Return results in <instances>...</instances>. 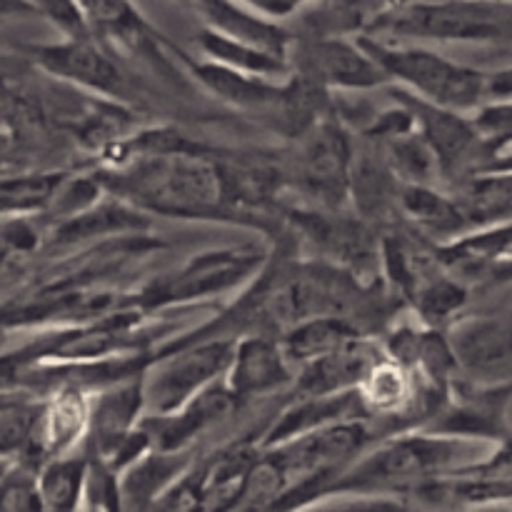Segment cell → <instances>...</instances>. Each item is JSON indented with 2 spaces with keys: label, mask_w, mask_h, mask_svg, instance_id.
I'll return each instance as SVG.
<instances>
[{
  "label": "cell",
  "mask_w": 512,
  "mask_h": 512,
  "mask_svg": "<svg viewBox=\"0 0 512 512\" xmlns=\"http://www.w3.org/2000/svg\"><path fill=\"white\" fill-rule=\"evenodd\" d=\"M48 245V228L40 218L10 215L3 218V255L5 260L30 258Z\"/></svg>",
  "instance_id": "8d00e7d4"
},
{
  "label": "cell",
  "mask_w": 512,
  "mask_h": 512,
  "mask_svg": "<svg viewBox=\"0 0 512 512\" xmlns=\"http://www.w3.org/2000/svg\"><path fill=\"white\" fill-rule=\"evenodd\" d=\"M290 65L328 93H368L390 85L360 38H295Z\"/></svg>",
  "instance_id": "4fadbf2b"
},
{
  "label": "cell",
  "mask_w": 512,
  "mask_h": 512,
  "mask_svg": "<svg viewBox=\"0 0 512 512\" xmlns=\"http://www.w3.org/2000/svg\"><path fill=\"white\" fill-rule=\"evenodd\" d=\"M410 503L445 508H512V445L490 448L475 463L425 485Z\"/></svg>",
  "instance_id": "9a60e30c"
},
{
  "label": "cell",
  "mask_w": 512,
  "mask_h": 512,
  "mask_svg": "<svg viewBox=\"0 0 512 512\" xmlns=\"http://www.w3.org/2000/svg\"><path fill=\"white\" fill-rule=\"evenodd\" d=\"M448 338L460 375L475 383H512V308L463 315Z\"/></svg>",
  "instance_id": "2e32d148"
},
{
  "label": "cell",
  "mask_w": 512,
  "mask_h": 512,
  "mask_svg": "<svg viewBox=\"0 0 512 512\" xmlns=\"http://www.w3.org/2000/svg\"><path fill=\"white\" fill-rule=\"evenodd\" d=\"M150 512H205V465L203 453L193 465L160 495Z\"/></svg>",
  "instance_id": "d590c367"
},
{
  "label": "cell",
  "mask_w": 512,
  "mask_h": 512,
  "mask_svg": "<svg viewBox=\"0 0 512 512\" xmlns=\"http://www.w3.org/2000/svg\"><path fill=\"white\" fill-rule=\"evenodd\" d=\"M0 512H48L35 470L23 465H3Z\"/></svg>",
  "instance_id": "e575fe53"
},
{
  "label": "cell",
  "mask_w": 512,
  "mask_h": 512,
  "mask_svg": "<svg viewBox=\"0 0 512 512\" xmlns=\"http://www.w3.org/2000/svg\"><path fill=\"white\" fill-rule=\"evenodd\" d=\"M283 225L308 258L348 270L365 283L383 280V235L353 210L285 205Z\"/></svg>",
  "instance_id": "52a82bcc"
},
{
  "label": "cell",
  "mask_w": 512,
  "mask_h": 512,
  "mask_svg": "<svg viewBox=\"0 0 512 512\" xmlns=\"http://www.w3.org/2000/svg\"><path fill=\"white\" fill-rule=\"evenodd\" d=\"M200 450L185 453H163L153 450L138 465L120 475V493H123L125 512H150L160 495L198 460Z\"/></svg>",
  "instance_id": "4316f807"
},
{
  "label": "cell",
  "mask_w": 512,
  "mask_h": 512,
  "mask_svg": "<svg viewBox=\"0 0 512 512\" xmlns=\"http://www.w3.org/2000/svg\"><path fill=\"white\" fill-rule=\"evenodd\" d=\"M365 35L433 43H512V5L488 0H413L380 10Z\"/></svg>",
  "instance_id": "3957f363"
},
{
  "label": "cell",
  "mask_w": 512,
  "mask_h": 512,
  "mask_svg": "<svg viewBox=\"0 0 512 512\" xmlns=\"http://www.w3.org/2000/svg\"><path fill=\"white\" fill-rule=\"evenodd\" d=\"M488 100H512V65L510 68L490 70ZM488 100H485V103H488Z\"/></svg>",
  "instance_id": "ab89813d"
},
{
  "label": "cell",
  "mask_w": 512,
  "mask_h": 512,
  "mask_svg": "<svg viewBox=\"0 0 512 512\" xmlns=\"http://www.w3.org/2000/svg\"><path fill=\"white\" fill-rule=\"evenodd\" d=\"M400 220L440 248L458 243L465 235H470L453 195L438 185H403V190H400Z\"/></svg>",
  "instance_id": "d4e9b609"
},
{
  "label": "cell",
  "mask_w": 512,
  "mask_h": 512,
  "mask_svg": "<svg viewBox=\"0 0 512 512\" xmlns=\"http://www.w3.org/2000/svg\"><path fill=\"white\" fill-rule=\"evenodd\" d=\"M273 255V243L263 245H230V248H213L193 255L178 270L150 280L133 305L143 313L155 310H188L195 303L213 300L230 290H245L268 265Z\"/></svg>",
  "instance_id": "5b68a950"
},
{
  "label": "cell",
  "mask_w": 512,
  "mask_h": 512,
  "mask_svg": "<svg viewBox=\"0 0 512 512\" xmlns=\"http://www.w3.org/2000/svg\"><path fill=\"white\" fill-rule=\"evenodd\" d=\"M358 338H365V333L360 328H355L350 320L310 318L305 320V323L290 328L288 333L280 338V343H283L290 363H293L295 368H303V365L325 358V355L345 348V345L353 343V340Z\"/></svg>",
  "instance_id": "4dcf8cb0"
},
{
  "label": "cell",
  "mask_w": 512,
  "mask_h": 512,
  "mask_svg": "<svg viewBox=\"0 0 512 512\" xmlns=\"http://www.w3.org/2000/svg\"><path fill=\"white\" fill-rule=\"evenodd\" d=\"M43 395L23 388H3L0 400V450L3 465H23L33 450L43 418Z\"/></svg>",
  "instance_id": "f1b7e54d"
},
{
  "label": "cell",
  "mask_w": 512,
  "mask_h": 512,
  "mask_svg": "<svg viewBox=\"0 0 512 512\" xmlns=\"http://www.w3.org/2000/svg\"><path fill=\"white\" fill-rule=\"evenodd\" d=\"M380 355L383 345L378 338L365 335L353 340L345 348L298 368L293 388L285 398H328V395L353 393Z\"/></svg>",
  "instance_id": "ffe728a7"
},
{
  "label": "cell",
  "mask_w": 512,
  "mask_h": 512,
  "mask_svg": "<svg viewBox=\"0 0 512 512\" xmlns=\"http://www.w3.org/2000/svg\"><path fill=\"white\" fill-rule=\"evenodd\" d=\"M3 15L5 18H28L35 15V8L30 0H3Z\"/></svg>",
  "instance_id": "b9f144b4"
},
{
  "label": "cell",
  "mask_w": 512,
  "mask_h": 512,
  "mask_svg": "<svg viewBox=\"0 0 512 512\" xmlns=\"http://www.w3.org/2000/svg\"><path fill=\"white\" fill-rule=\"evenodd\" d=\"M510 405L512 383H475L460 375L453 383L448 403L425 433L468 440L488 448L512 445Z\"/></svg>",
  "instance_id": "8fae6325"
},
{
  "label": "cell",
  "mask_w": 512,
  "mask_h": 512,
  "mask_svg": "<svg viewBox=\"0 0 512 512\" xmlns=\"http://www.w3.org/2000/svg\"><path fill=\"white\" fill-rule=\"evenodd\" d=\"M95 38L113 53L138 55L143 63L158 70L165 80L180 83L183 65L178 63V45L170 43L133 0H78Z\"/></svg>",
  "instance_id": "7c38bea8"
},
{
  "label": "cell",
  "mask_w": 512,
  "mask_h": 512,
  "mask_svg": "<svg viewBox=\"0 0 512 512\" xmlns=\"http://www.w3.org/2000/svg\"><path fill=\"white\" fill-rule=\"evenodd\" d=\"M300 512H415V510H413V503L405 498H378V495H370V498L323 500V503Z\"/></svg>",
  "instance_id": "f35d334b"
},
{
  "label": "cell",
  "mask_w": 512,
  "mask_h": 512,
  "mask_svg": "<svg viewBox=\"0 0 512 512\" xmlns=\"http://www.w3.org/2000/svg\"><path fill=\"white\" fill-rule=\"evenodd\" d=\"M378 148L383 150L385 160L403 185H438V188H443L438 158L425 143L420 130L380 143Z\"/></svg>",
  "instance_id": "836d02e7"
},
{
  "label": "cell",
  "mask_w": 512,
  "mask_h": 512,
  "mask_svg": "<svg viewBox=\"0 0 512 512\" xmlns=\"http://www.w3.org/2000/svg\"><path fill=\"white\" fill-rule=\"evenodd\" d=\"M35 15L53 25L63 38H95L78 0H30Z\"/></svg>",
  "instance_id": "74e56055"
},
{
  "label": "cell",
  "mask_w": 512,
  "mask_h": 512,
  "mask_svg": "<svg viewBox=\"0 0 512 512\" xmlns=\"http://www.w3.org/2000/svg\"><path fill=\"white\" fill-rule=\"evenodd\" d=\"M150 228H153L150 215H145L143 210L133 208V205L108 195V198H105L98 208L90 210V213L50 228L48 245L50 248H65V245H80L88 243V240L110 238V235H123V238H128V235L135 233H148Z\"/></svg>",
  "instance_id": "484cf974"
},
{
  "label": "cell",
  "mask_w": 512,
  "mask_h": 512,
  "mask_svg": "<svg viewBox=\"0 0 512 512\" xmlns=\"http://www.w3.org/2000/svg\"><path fill=\"white\" fill-rule=\"evenodd\" d=\"M98 175L113 198L145 215L175 220H215L243 225L220 168L218 150L198 143L178 153L138 155L120 165H98Z\"/></svg>",
  "instance_id": "6da1fadb"
},
{
  "label": "cell",
  "mask_w": 512,
  "mask_h": 512,
  "mask_svg": "<svg viewBox=\"0 0 512 512\" xmlns=\"http://www.w3.org/2000/svg\"><path fill=\"white\" fill-rule=\"evenodd\" d=\"M463 213L470 235L512 220V173H480L448 190Z\"/></svg>",
  "instance_id": "83f0119b"
},
{
  "label": "cell",
  "mask_w": 512,
  "mask_h": 512,
  "mask_svg": "<svg viewBox=\"0 0 512 512\" xmlns=\"http://www.w3.org/2000/svg\"><path fill=\"white\" fill-rule=\"evenodd\" d=\"M90 468H93V460H90L88 445H83L75 453L50 460L40 470L38 483L48 512H80L85 493H88Z\"/></svg>",
  "instance_id": "1f68e13d"
},
{
  "label": "cell",
  "mask_w": 512,
  "mask_h": 512,
  "mask_svg": "<svg viewBox=\"0 0 512 512\" xmlns=\"http://www.w3.org/2000/svg\"><path fill=\"white\" fill-rule=\"evenodd\" d=\"M90 410H93V395L83 390L65 388L45 395L38 435L23 468L40 473L50 460L83 448L90 435Z\"/></svg>",
  "instance_id": "d6986e66"
},
{
  "label": "cell",
  "mask_w": 512,
  "mask_h": 512,
  "mask_svg": "<svg viewBox=\"0 0 512 512\" xmlns=\"http://www.w3.org/2000/svg\"><path fill=\"white\" fill-rule=\"evenodd\" d=\"M20 58L48 78L58 80L73 90L130 105L133 83L120 68L118 58L98 38H60L55 43H20L15 45Z\"/></svg>",
  "instance_id": "9c48e42d"
},
{
  "label": "cell",
  "mask_w": 512,
  "mask_h": 512,
  "mask_svg": "<svg viewBox=\"0 0 512 512\" xmlns=\"http://www.w3.org/2000/svg\"><path fill=\"white\" fill-rule=\"evenodd\" d=\"M295 375H298V368L290 363L280 338L248 335L235 345L233 363H230L225 383L240 408H245L260 398H270L278 393L288 395L295 383Z\"/></svg>",
  "instance_id": "e0dca14e"
},
{
  "label": "cell",
  "mask_w": 512,
  "mask_h": 512,
  "mask_svg": "<svg viewBox=\"0 0 512 512\" xmlns=\"http://www.w3.org/2000/svg\"><path fill=\"white\" fill-rule=\"evenodd\" d=\"M488 3H500V5H512V0H488Z\"/></svg>",
  "instance_id": "ee69618b"
},
{
  "label": "cell",
  "mask_w": 512,
  "mask_h": 512,
  "mask_svg": "<svg viewBox=\"0 0 512 512\" xmlns=\"http://www.w3.org/2000/svg\"><path fill=\"white\" fill-rule=\"evenodd\" d=\"M510 283H512V255L498 260V263H493L488 270H485L483 280H480V288H500V285H510Z\"/></svg>",
  "instance_id": "60d3db41"
},
{
  "label": "cell",
  "mask_w": 512,
  "mask_h": 512,
  "mask_svg": "<svg viewBox=\"0 0 512 512\" xmlns=\"http://www.w3.org/2000/svg\"><path fill=\"white\" fill-rule=\"evenodd\" d=\"M193 5L203 18V28L290 60L295 45L293 30L255 10L245 0H193Z\"/></svg>",
  "instance_id": "7402d4cb"
},
{
  "label": "cell",
  "mask_w": 512,
  "mask_h": 512,
  "mask_svg": "<svg viewBox=\"0 0 512 512\" xmlns=\"http://www.w3.org/2000/svg\"><path fill=\"white\" fill-rule=\"evenodd\" d=\"M190 3H193V0H190Z\"/></svg>",
  "instance_id": "bcb514c9"
},
{
  "label": "cell",
  "mask_w": 512,
  "mask_h": 512,
  "mask_svg": "<svg viewBox=\"0 0 512 512\" xmlns=\"http://www.w3.org/2000/svg\"><path fill=\"white\" fill-rule=\"evenodd\" d=\"M508 508H445V510H430V512H500Z\"/></svg>",
  "instance_id": "7bdbcfd3"
},
{
  "label": "cell",
  "mask_w": 512,
  "mask_h": 512,
  "mask_svg": "<svg viewBox=\"0 0 512 512\" xmlns=\"http://www.w3.org/2000/svg\"><path fill=\"white\" fill-rule=\"evenodd\" d=\"M178 63L183 65L185 75L200 85L205 93L213 95L228 108L250 118H263L275 130L285 133V118H288V78L273 80L260 75L238 73L225 65L213 63L205 58H193L178 48Z\"/></svg>",
  "instance_id": "5bb4252c"
},
{
  "label": "cell",
  "mask_w": 512,
  "mask_h": 512,
  "mask_svg": "<svg viewBox=\"0 0 512 512\" xmlns=\"http://www.w3.org/2000/svg\"><path fill=\"white\" fill-rule=\"evenodd\" d=\"M148 415L145 403V373L123 380L93 395L90 410L88 450L93 458H105L115 445L123 443L130 433L140 428Z\"/></svg>",
  "instance_id": "603a6c76"
},
{
  "label": "cell",
  "mask_w": 512,
  "mask_h": 512,
  "mask_svg": "<svg viewBox=\"0 0 512 512\" xmlns=\"http://www.w3.org/2000/svg\"><path fill=\"white\" fill-rule=\"evenodd\" d=\"M260 458H263L260 433L243 435L203 453L205 512H238Z\"/></svg>",
  "instance_id": "44dd1931"
},
{
  "label": "cell",
  "mask_w": 512,
  "mask_h": 512,
  "mask_svg": "<svg viewBox=\"0 0 512 512\" xmlns=\"http://www.w3.org/2000/svg\"><path fill=\"white\" fill-rule=\"evenodd\" d=\"M353 160L355 133L338 113L328 115L283 150L288 193L300 195L305 208L350 210Z\"/></svg>",
  "instance_id": "8992f818"
},
{
  "label": "cell",
  "mask_w": 512,
  "mask_h": 512,
  "mask_svg": "<svg viewBox=\"0 0 512 512\" xmlns=\"http://www.w3.org/2000/svg\"><path fill=\"white\" fill-rule=\"evenodd\" d=\"M485 445L413 430L390 435L360 455L325 493L333 498H405L413 500L425 485L475 463Z\"/></svg>",
  "instance_id": "7a4b0ae2"
},
{
  "label": "cell",
  "mask_w": 512,
  "mask_h": 512,
  "mask_svg": "<svg viewBox=\"0 0 512 512\" xmlns=\"http://www.w3.org/2000/svg\"><path fill=\"white\" fill-rule=\"evenodd\" d=\"M195 43H198L200 58L213 60V63L225 65V68L238 70V73L260 75V78L273 80H285L293 75V65H290L288 58H280V55L255 48V45L240 43V40L225 38V35L215 33V30L203 28Z\"/></svg>",
  "instance_id": "f546056e"
},
{
  "label": "cell",
  "mask_w": 512,
  "mask_h": 512,
  "mask_svg": "<svg viewBox=\"0 0 512 512\" xmlns=\"http://www.w3.org/2000/svg\"><path fill=\"white\" fill-rule=\"evenodd\" d=\"M358 38L385 70L390 85L408 90L425 103L473 115L488 100L485 70L450 60L448 55L420 45H398L375 35Z\"/></svg>",
  "instance_id": "277c9868"
},
{
  "label": "cell",
  "mask_w": 512,
  "mask_h": 512,
  "mask_svg": "<svg viewBox=\"0 0 512 512\" xmlns=\"http://www.w3.org/2000/svg\"><path fill=\"white\" fill-rule=\"evenodd\" d=\"M385 93L413 110L420 135L438 158L445 190H453L465 180L475 178V175L488 173L490 165L495 163V155L485 145V140L480 138L470 115L425 103V100L415 98L413 93L398 88V85H388Z\"/></svg>",
  "instance_id": "30bf717a"
},
{
  "label": "cell",
  "mask_w": 512,
  "mask_h": 512,
  "mask_svg": "<svg viewBox=\"0 0 512 512\" xmlns=\"http://www.w3.org/2000/svg\"><path fill=\"white\" fill-rule=\"evenodd\" d=\"M500 512H512V508H508V510H500Z\"/></svg>",
  "instance_id": "f6af8a7d"
},
{
  "label": "cell",
  "mask_w": 512,
  "mask_h": 512,
  "mask_svg": "<svg viewBox=\"0 0 512 512\" xmlns=\"http://www.w3.org/2000/svg\"><path fill=\"white\" fill-rule=\"evenodd\" d=\"M238 340L213 338L198 343H165L145 370L148 415H168L228 378Z\"/></svg>",
  "instance_id": "ba28073f"
},
{
  "label": "cell",
  "mask_w": 512,
  "mask_h": 512,
  "mask_svg": "<svg viewBox=\"0 0 512 512\" xmlns=\"http://www.w3.org/2000/svg\"><path fill=\"white\" fill-rule=\"evenodd\" d=\"M68 175L70 170H20L15 175L5 173L3 183H0L3 218H10V215L43 218Z\"/></svg>",
  "instance_id": "d6a6232c"
},
{
  "label": "cell",
  "mask_w": 512,
  "mask_h": 512,
  "mask_svg": "<svg viewBox=\"0 0 512 512\" xmlns=\"http://www.w3.org/2000/svg\"><path fill=\"white\" fill-rule=\"evenodd\" d=\"M240 410L238 400L230 393L228 383H215L198 398L168 415H145L143 428L148 430L155 450L163 453H185L200 450L198 440L233 418Z\"/></svg>",
  "instance_id": "ac0fdd59"
},
{
  "label": "cell",
  "mask_w": 512,
  "mask_h": 512,
  "mask_svg": "<svg viewBox=\"0 0 512 512\" xmlns=\"http://www.w3.org/2000/svg\"><path fill=\"white\" fill-rule=\"evenodd\" d=\"M358 418H365L358 390L328 395V398H288L283 408L278 410V415L270 420L268 428L260 433V445H263V450H268L288 443V440L315 433L320 428H328V425Z\"/></svg>",
  "instance_id": "cb8c5ba5"
}]
</instances>
